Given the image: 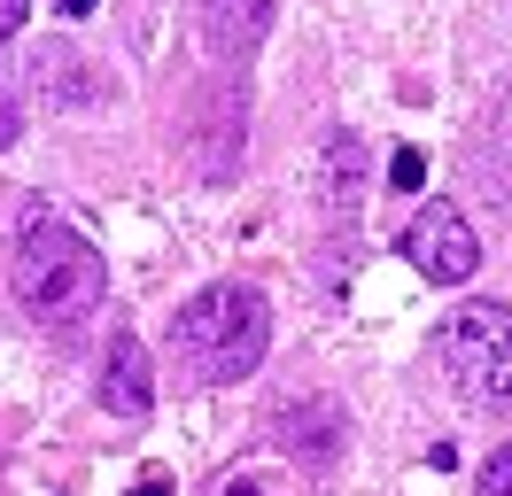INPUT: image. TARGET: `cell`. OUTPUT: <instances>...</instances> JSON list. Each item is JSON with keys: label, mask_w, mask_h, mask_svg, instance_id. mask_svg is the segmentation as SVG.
Instances as JSON below:
<instances>
[{"label": "cell", "mask_w": 512, "mask_h": 496, "mask_svg": "<svg viewBox=\"0 0 512 496\" xmlns=\"http://www.w3.org/2000/svg\"><path fill=\"white\" fill-rule=\"evenodd\" d=\"M8 287H16V303L32 310L39 326L78 334V326L109 303V264H101V248L86 241L78 225H63L55 210H32V217H24V233H16Z\"/></svg>", "instance_id": "cell-1"}, {"label": "cell", "mask_w": 512, "mask_h": 496, "mask_svg": "<svg viewBox=\"0 0 512 496\" xmlns=\"http://www.w3.org/2000/svg\"><path fill=\"white\" fill-rule=\"evenodd\" d=\"M171 349H179L194 365V380H210V388L249 380V372L264 365V349H272V303H264V287H241V279L202 287L194 303L171 310Z\"/></svg>", "instance_id": "cell-2"}, {"label": "cell", "mask_w": 512, "mask_h": 496, "mask_svg": "<svg viewBox=\"0 0 512 496\" xmlns=\"http://www.w3.org/2000/svg\"><path fill=\"white\" fill-rule=\"evenodd\" d=\"M435 357L466 411H512V303H458L435 334Z\"/></svg>", "instance_id": "cell-3"}, {"label": "cell", "mask_w": 512, "mask_h": 496, "mask_svg": "<svg viewBox=\"0 0 512 496\" xmlns=\"http://www.w3.org/2000/svg\"><path fill=\"white\" fill-rule=\"evenodd\" d=\"M404 256H412V272L427 287H466L481 272V241H474V225L458 217V202H427L404 225Z\"/></svg>", "instance_id": "cell-4"}, {"label": "cell", "mask_w": 512, "mask_h": 496, "mask_svg": "<svg viewBox=\"0 0 512 496\" xmlns=\"http://www.w3.org/2000/svg\"><path fill=\"white\" fill-rule=\"evenodd\" d=\"M342 434H350V419H342L334 396H303V403H280V411H272V442H280L295 465L342 458Z\"/></svg>", "instance_id": "cell-5"}, {"label": "cell", "mask_w": 512, "mask_h": 496, "mask_svg": "<svg viewBox=\"0 0 512 496\" xmlns=\"http://www.w3.org/2000/svg\"><path fill=\"white\" fill-rule=\"evenodd\" d=\"M101 411H117V419H148V411H156L148 349H140V334H125V326H117L109 357H101Z\"/></svg>", "instance_id": "cell-6"}, {"label": "cell", "mask_w": 512, "mask_h": 496, "mask_svg": "<svg viewBox=\"0 0 512 496\" xmlns=\"http://www.w3.org/2000/svg\"><path fill=\"white\" fill-rule=\"evenodd\" d=\"M272 8L280 0H202V39L218 62H249L272 31Z\"/></svg>", "instance_id": "cell-7"}, {"label": "cell", "mask_w": 512, "mask_h": 496, "mask_svg": "<svg viewBox=\"0 0 512 496\" xmlns=\"http://www.w3.org/2000/svg\"><path fill=\"white\" fill-rule=\"evenodd\" d=\"M319 179H326V217L334 225H350L357 202H365V140L357 132H326V155H319Z\"/></svg>", "instance_id": "cell-8"}, {"label": "cell", "mask_w": 512, "mask_h": 496, "mask_svg": "<svg viewBox=\"0 0 512 496\" xmlns=\"http://www.w3.org/2000/svg\"><path fill=\"white\" fill-rule=\"evenodd\" d=\"M32 78H39V93H47V101H63V109H94V101H101V78L86 70L78 47H39V55H32Z\"/></svg>", "instance_id": "cell-9"}, {"label": "cell", "mask_w": 512, "mask_h": 496, "mask_svg": "<svg viewBox=\"0 0 512 496\" xmlns=\"http://www.w3.org/2000/svg\"><path fill=\"white\" fill-rule=\"evenodd\" d=\"M419 179H427L419 148H396V155H388V186H396V194H419Z\"/></svg>", "instance_id": "cell-10"}, {"label": "cell", "mask_w": 512, "mask_h": 496, "mask_svg": "<svg viewBox=\"0 0 512 496\" xmlns=\"http://www.w3.org/2000/svg\"><path fill=\"white\" fill-rule=\"evenodd\" d=\"M481 496H512V442H505L489 465H481Z\"/></svg>", "instance_id": "cell-11"}, {"label": "cell", "mask_w": 512, "mask_h": 496, "mask_svg": "<svg viewBox=\"0 0 512 496\" xmlns=\"http://www.w3.org/2000/svg\"><path fill=\"white\" fill-rule=\"evenodd\" d=\"M16 140H24V109H16V93L0 86V155L16 148Z\"/></svg>", "instance_id": "cell-12"}, {"label": "cell", "mask_w": 512, "mask_h": 496, "mask_svg": "<svg viewBox=\"0 0 512 496\" xmlns=\"http://www.w3.org/2000/svg\"><path fill=\"white\" fill-rule=\"evenodd\" d=\"M24 16H32V0H0V39H16V31H24Z\"/></svg>", "instance_id": "cell-13"}, {"label": "cell", "mask_w": 512, "mask_h": 496, "mask_svg": "<svg viewBox=\"0 0 512 496\" xmlns=\"http://www.w3.org/2000/svg\"><path fill=\"white\" fill-rule=\"evenodd\" d=\"M132 496H171V473H163V465H148V473L132 481Z\"/></svg>", "instance_id": "cell-14"}, {"label": "cell", "mask_w": 512, "mask_h": 496, "mask_svg": "<svg viewBox=\"0 0 512 496\" xmlns=\"http://www.w3.org/2000/svg\"><path fill=\"white\" fill-rule=\"evenodd\" d=\"M55 8H63V16H70V24H78V16H94V8H101V0H55Z\"/></svg>", "instance_id": "cell-15"}, {"label": "cell", "mask_w": 512, "mask_h": 496, "mask_svg": "<svg viewBox=\"0 0 512 496\" xmlns=\"http://www.w3.org/2000/svg\"><path fill=\"white\" fill-rule=\"evenodd\" d=\"M225 496H264V489H249V481H233V489H225Z\"/></svg>", "instance_id": "cell-16"}]
</instances>
